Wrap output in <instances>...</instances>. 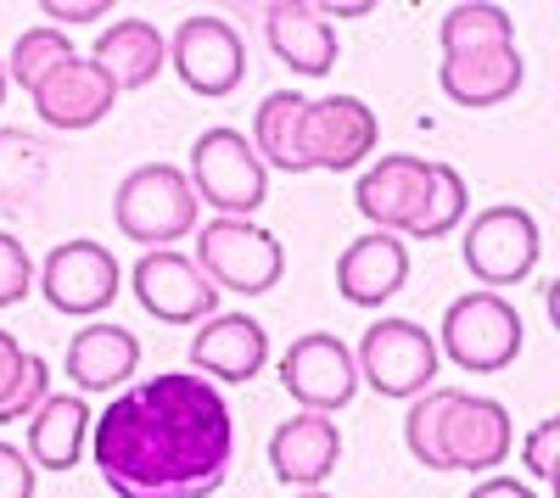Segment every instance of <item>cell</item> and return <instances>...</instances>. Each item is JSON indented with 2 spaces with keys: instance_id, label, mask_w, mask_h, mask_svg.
<instances>
[{
  "instance_id": "6da1fadb",
  "label": "cell",
  "mask_w": 560,
  "mask_h": 498,
  "mask_svg": "<svg viewBox=\"0 0 560 498\" xmlns=\"http://www.w3.org/2000/svg\"><path fill=\"white\" fill-rule=\"evenodd\" d=\"M90 454L118 498H208L236 460V426L213 381L168 370L107 403Z\"/></svg>"
},
{
  "instance_id": "7a4b0ae2",
  "label": "cell",
  "mask_w": 560,
  "mask_h": 498,
  "mask_svg": "<svg viewBox=\"0 0 560 498\" xmlns=\"http://www.w3.org/2000/svg\"><path fill=\"white\" fill-rule=\"evenodd\" d=\"M185 186H191V197H202L219 218H247L269 197V168H264V157L253 152V141L242 129L219 123V129L197 134Z\"/></svg>"
},
{
  "instance_id": "3957f363",
  "label": "cell",
  "mask_w": 560,
  "mask_h": 498,
  "mask_svg": "<svg viewBox=\"0 0 560 498\" xmlns=\"http://www.w3.org/2000/svg\"><path fill=\"white\" fill-rule=\"evenodd\" d=\"M522 313L510 308L499 292H465L448 303L443 331H438V353L454 358L471 376H493L504 365H516L522 353Z\"/></svg>"
},
{
  "instance_id": "277c9868",
  "label": "cell",
  "mask_w": 560,
  "mask_h": 498,
  "mask_svg": "<svg viewBox=\"0 0 560 498\" xmlns=\"http://www.w3.org/2000/svg\"><path fill=\"white\" fill-rule=\"evenodd\" d=\"M113 218L118 230L140 247H168L179 236L197 230V197L185 186V174L168 163H147L129 168L113 191Z\"/></svg>"
},
{
  "instance_id": "5b68a950",
  "label": "cell",
  "mask_w": 560,
  "mask_h": 498,
  "mask_svg": "<svg viewBox=\"0 0 560 498\" xmlns=\"http://www.w3.org/2000/svg\"><path fill=\"white\" fill-rule=\"evenodd\" d=\"M197 269L236 297H264L287 275V252L253 218H208L197 236Z\"/></svg>"
},
{
  "instance_id": "8992f818",
  "label": "cell",
  "mask_w": 560,
  "mask_h": 498,
  "mask_svg": "<svg viewBox=\"0 0 560 498\" xmlns=\"http://www.w3.org/2000/svg\"><path fill=\"white\" fill-rule=\"evenodd\" d=\"M353 365H359V381H370V392L420 398V392H432L443 353H438V336H427L415 320H376L359 336Z\"/></svg>"
},
{
  "instance_id": "52a82bcc",
  "label": "cell",
  "mask_w": 560,
  "mask_h": 498,
  "mask_svg": "<svg viewBox=\"0 0 560 498\" xmlns=\"http://www.w3.org/2000/svg\"><path fill=\"white\" fill-rule=\"evenodd\" d=\"M432 168L427 157H409V152H393L382 163H370L353 186V208L376 224L382 236H415L420 218L432 208Z\"/></svg>"
},
{
  "instance_id": "ba28073f",
  "label": "cell",
  "mask_w": 560,
  "mask_h": 498,
  "mask_svg": "<svg viewBox=\"0 0 560 498\" xmlns=\"http://www.w3.org/2000/svg\"><path fill=\"white\" fill-rule=\"evenodd\" d=\"M135 303L163 325H202L219 313V286L174 247H152L135 263Z\"/></svg>"
},
{
  "instance_id": "9c48e42d",
  "label": "cell",
  "mask_w": 560,
  "mask_h": 498,
  "mask_svg": "<svg viewBox=\"0 0 560 498\" xmlns=\"http://www.w3.org/2000/svg\"><path fill=\"white\" fill-rule=\"evenodd\" d=\"M280 387H287L308 415H331L348 410L353 392H359V365H353V347L331 331H308L287 347L280 358Z\"/></svg>"
},
{
  "instance_id": "30bf717a",
  "label": "cell",
  "mask_w": 560,
  "mask_h": 498,
  "mask_svg": "<svg viewBox=\"0 0 560 498\" xmlns=\"http://www.w3.org/2000/svg\"><path fill=\"white\" fill-rule=\"evenodd\" d=\"M538 218L522 208H488L465 224V269L482 281V286H516L533 275L538 263Z\"/></svg>"
},
{
  "instance_id": "8fae6325",
  "label": "cell",
  "mask_w": 560,
  "mask_h": 498,
  "mask_svg": "<svg viewBox=\"0 0 560 498\" xmlns=\"http://www.w3.org/2000/svg\"><path fill=\"white\" fill-rule=\"evenodd\" d=\"M168 62L197 96H230L247 79V45L224 17H185L168 39Z\"/></svg>"
},
{
  "instance_id": "7c38bea8",
  "label": "cell",
  "mask_w": 560,
  "mask_h": 498,
  "mask_svg": "<svg viewBox=\"0 0 560 498\" xmlns=\"http://www.w3.org/2000/svg\"><path fill=\"white\" fill-rule=\"evenodd\" d=\"M118 258L102 241H62L51 247L39 269V292L57 313H102L107 303H118Z\"/></svg>"
},
{
  "instance_id": "4fadbf2b",
  "label": "cell",
  "mask_w": 560,
  "mask_h": 498,
  "mask_svg": "<svg viewBox=\"0 0 560 498\" xmlns=\"http://www.w3.org/2000/svg\"><path fill=\"white\" fill-rule=\"evenodd\" d=\"M376 112H370L359 96H319L303 112V163L308 168H359L370 152H376Z\"/></svg>"
},
{
  "instance_id": "5bb4252c",
  "label": "cell",
  "mask_w": 560,
  "mask_h": 498,
  "mask_svg": "<svg viewBox=\"0 0 560 498\" xmlns=\"http://www.w3.org/2000/svg\"><path fill=\"white\" fill-rule=\"evenodd\" d=\"M438 454L443 471H493L510 454V415L499 398L477 392H454L443 426H438Z\"/></svg>"
},
{
  "instance_id": "9a60e30c",
  "label": "cell",
  "mask_w": 560,
  "mask_h": 498,
  "mask_svg": "<svg viewBox=\"0 0 560 498\" xmlns=\"http://www.w3.org/2000/svg\"><path fill=\"white\" fill-rule=\"evenodd\" d=\"M191 376L202 381H253L269 365V336L253 313H213L202 320V331L191 336Z\"/></svg>"
},
{
  "instance_id": "2e32d148",
  "label": "cell",
  "mask_w": 560,
  "mask_h": 498,
  "mask_svg": "<svg viewBox=\"0 0 560 498\" xmlns=\"http://www.w3.org/2000/svg\"><path fill=\"white\" fill-rule=\"evenodd\" d=\"M113 102H118V84L90 57H73L68 68H57L34 90V112L51 129H90V123H102L113 112Z\"/></svg>"
},
{
  "instance_id": "e0dca14e",
  "label": "cell",
  "mask_w": 560,
  "mask_h": 498,
  "mask_svg": "<svg viewBox=\"0 0 560 498\" xmlns=\"http://www.w3.org/2000/svg\"><path fill=\"white\" fill-rule=\"evenodd\" d=\"M409 281V252L398 236H382V230H370L359 241H348V252L337 258V292L342 303L353 308H382L404 292Z\"/></svg>"
},
{
  "instance_id": "ac0fdd59",
  "label": "cell",
  "mask_w": 560,
  "mask_h": 498,
  "mask_svg": "<svg viewBox=\"0 0 560 498\" xmlns=\"http://www.w3.org/2000/svg\"><path fill=\"white\" fill-rule=\"evenodd\" d=\"M337 460H342V431L325 420V415H292L287 426H275V437H269V465H275V476L287 482V487H303V493H314L325 476L337 471Z\"/></svg>"
},
{
  "instance_id": "d6986e66",
  "label": "cell",
  "mask_w": 560,
  "mask_h": 498,
  "mask_svg": "<svg viewBox=\"0 0 560 498\" xmlns=\"http://www.w3.org/2000/svg\"><path fill=\"white\" fill-rule=\"evenodd\" d=\"M443 96L459 107H499L522 90V51L516 45H482V51H454L438 68Z\"/></svg>"
},
{
  "instance_id": "ffe728a7",
  "label": "cell",
  "mask_w": 560,
  "mask_h": 498,
  "mask_svg": "<svg viewBox=\"0 0 560 498\" xmlns=\"http://www.w3.org/2000/svg\"><path fill=\"white\" fill-rule=\"evenodd\" d=\"M264 34H269V51L303 79H325L337 68V28L303 0H275L264 12Z\"/></svg>"
},
{
  "instance_id": "44dd1931",
  "label": "cell",
  "mask_w": 560,
  "mask_h": 498,
  "mask_svg": "<svg viewBox=\"0 0 560 498\" xmlns=\"http://www.w3.org/2000/svg\"><path fill=\"white\" fill-rule=\"evenodd\" d=\"M90 442V403L79 392H45L28 415V465L39 471H73Z\"/></svg>"
},
{
  "instance_id": "7402d4cb",
  "label": "cell",
  "mask_w": 560,
  "mask_h": 498,
  "mask_svg": "<svg viewBox=\"0 0 560 498\" xmlns=\"http://www.w3.org/2000/svg\"><path fill=\"white\" fill-rule=\"evenodd\" d=\"M140 370V342L124 325H84L68 342V381L79 392H113Z\"/></svg>"
},
{
  "instance_id": "603a6c76",
  "label": "cell",
  "mask_w": 560,
  "mask_h": 498,
  "mask_svg": "<svg viewBox=\"0 0 560 498\" xmlns=\"http://www.w3.org/2000/svg\"><path fill=\"white\" fill-rule=\"evenodd\" d=\"M90 62H96L118 90H140V84H152L168 62V39L152 28V23H140V17H124L113 23L107 34H96V51H90Z\"/></svg>"
},
{
  "instance_id": "cb8c5ba5",
  "label": "cell",
  "mask_w": 560,
  "mask_h": 498,
  "mask_svg": "<svg viewBox=\"0 0 560 498\" xmlns=\"http://www.w3.org/2000/svg\"><path fill=\"white\" fill-rule=\"evenodd\" d=\"M303 112H308V96H298V90H275V96L258 102L253 152L264 157V168L308 174V163H303Z\"/></svg>"
},
{
  "instance_id": "d4e9b609",
  "label": "cell",
  "mask_w": 560,
  "mask_h": 498,
  "mask_svg": "<svg viewBox=\"0 0 560 498\" xmlns=\"http://www.w3.org/2000/svg\"><path fill=\"white\" fill-rule=\"evenodd\" d=\"M45 392H51V370L39 353H23V342L12 331H0V426L34 415Z\"/></svg>"
},
{
  "instance_id": "484cf974",
  "label": "cell",
  "mask_w": 560,
  "mask_h": 498,
  "mask_svg": "<svg viewBox=\"0 0 560 498\" xmlns=\"http://www.w3.org/2000/svg\"><path fill=\"white\" fill-rule=\"evenodd\" d=\"M438 39H443V57L482 51V45H516V23H510V12L493 7V0H465V7L443 12Z\"/></svg>"
},
{
  "instance_id": "4316f807",
  "label": "cell",
  "mask_w": 560,
  "mask_h": 498,
  "mask_svg": "<svg viewBox=\"0 0 560 498\" xmlns=\"http://www.w3.org/2000/svg\"><path fill=\"white\" fill-rule=\"evenodd\" d=\"M73 62V39L62 34V28H23L18 34V45H12V62H7V79H18L28 96L51 79L57 68H68Z\"/></svg>"
},
{
  "instance_id": "83f0119b",
  "label": "cell",
  "mask_w": 560,
  "mask_h": 498,
  "mask_svg": "<svg viewBox=\"0 0 560 498\" xmlns=\"http://www.w3.org/2000/svg\"><path fill=\"white\" fill-rule=\"evenodd\" d=\"M448 387H432V392H420L409 398V415H404V442H409V454L427 465V471H443V454H438V426H443V410H448Z\"/></svg>"
},
{
  "instance_id": "f1b7e54d",
  "label": "cell",
  "mask_w": 560,
  "mask_h": 498,
  "mask_svg": "<svg viewBox=\"0 0 560 498\" xmlns=\"http://www.w3.org/2000/svg\"><path fill=\"white\" fill-rule=\"evenodd\" d=\"M465 208H471V197H465V179H459V168L438 163V168H432V208H427V218H420L415 241H438V236L459 230Z\"/></svg>"
},
{
  "instance_id": "f546056e",
  "label": "cell",
  "mask_w": 560,
  "mask_h": 498,
  "mask_svg": "<svg viewBox=\"0 0 560 498\" xmlns=\"http://www.w3.org/2000/svg\"><path fill=\"white\" fill-rule=\"evenodd\" d=\"M34 286V258L23 252V241L12 230H0V308L23 303Z\"/></svg>"
},
{
  "instance_id": "4dcf8cb0",
  "label": "cell",
  "mask_w": 560,
  "mask_h": 498,
  "mask_svg": "<svg viewBox=\"0 0 560 498\" xmlns=\"http://www.w3.org/2000/svg\"><path fill=\"white\" fill-rule=\"evenodd\" d=\"M555 448H560V420H538L522 448V465L533 471V482H555Z\"/></svg>"
},
{
  "instance_id": "1f68e13d",
  "label": "cell",
  "mask_w": 560,
  "mask_h": 498,
  "mask_svg": "<svg viewBox=\"0 0 560 498\" xmlns=\"http://www.w3.org/2000/svg\"><path fill=\"white\" fill-rule=\"evenodd\" d=\"M0 498H34V465L12 442H0Z\"/></svg>"
},
{
  "instance_id": "d6a6232c",
  "label": "cell",
  "mask_w": 560,
  "mask_h": 498,
  "mask_svg": "<svg viewBox=\"0 0 560 498\" xmlns=\"http://www.w3.org/2000/svg\"><path fill=\"white\" fill-rule=\"evenodd\" d=\"M45 17L51 23H96V17H107V0H45Z\"/></svg>"
},
{
  "instance_id": "836d02e7",
  "label": "cell",
  "mask_w": 560,
  "mask_h": 498,
  "mask_svg": "<svg viewBox=\"0 0 560 498\" xmlns=\"http://www.w3.org/2000/svg\"><path fill=\"white\" fill-rule=\"evenodd\" d=\"M471 498H538V493L527 482H516V476H488V482L471 487Z\"/></svg>"
},
{
  "instance_id": "e575fe53",
  "label": "cell",
  "mask_w": 560,
  "mask_h": 498,
  "mask_svg": "<svg viewBox=\"0 0 560 498\" xmlns=\"http://www.w3.org/2000/svg\"><path fill=\"white\" fill-rule=\"evenodd\" d=\"M0 102H7V62H0Z\"/></svg>"
},
{
  "instance_id": "d590c367",
  "label": "cell",
  "mask_w": 560,
  "mask_h": 498,
  "mask_svg": "<svg viewBox=\"0 0 560 498\" xmlns=\"http://www.w3.org/2000/svg\"><path fill=\"white\" fill-rule=\"evenodd\" d=\"M298 498H331V493H319V487H314V493H298Z\"/></svg>"
}]
</instances>
